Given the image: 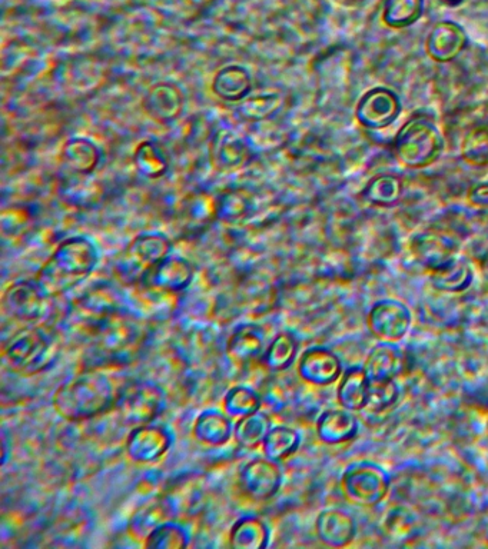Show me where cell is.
Returning <instances> with one entry per match:
<instances>
[{
    "instance_id": "1",
    "label": "cell",
    "mask_w": 488,
    "mask_h": 549,
    "mask_svg": "<svg viewBox=\"0 0 488 549\" xmlns=\"http://www.w3.org/2000/svg\"><path fill=\"white\" fill-rule=\"evenodd\" d=\"M91 368L132 364L148 341L149 326L145 319L119 308L109 312L89 332Z\"/></svg>"
},
{
    "instance_id": "2",
    "label": "cell",
    "mask_w": 488,
    "mask_h": 549,
    "mask_svg": "<svg viewBox=\"0 0 488 549\" xmlns=\"http://www.w3.org/2000/svg\"><path fill=\"white\" fill-rule=\"evenodd\" d=\"M122 389L101 368H89L56 389L52 405L66 421H89L116 407Z\"/></svg>"
},
{
    "instance_id": "3",
    "label": "cell",
    "mask_w": 488,
    "mask_h": 549,
    "mask_svg": "<svg viewBox=\"0 0 488 549\" xmlns=\"http://www.w3.org/2000/svg\"><path fill=\"white\" fill-rule=\"evenodd\" d=\"M99 252L85 236H72L56 246L39 269L35 281L51 298L65 295L95 271Z\"/></svg>"
},
{
    "instance_id": "4",
    "label": "cell",
    "mask_w": 488,
    "mask_h": 549,
    "mask_svg": "<svg viewBox=\"0 0 488 549\" xmlns=\"http://www.w3.org/2000/svg\"><path fill=\"white\" fill-rule=\"evenodd\" d=\"M61 354L59 336L46 326L19 329L3 346L5 361L13 372L33 377L51 368Z\"/></svg>"
},
{
    "instance_id": "5",
    "label": "cell",
    "mask_w": 488,
    "mask_h": 549,
    "mask_svg": "<svg viewBox=\"0 0 488 549\" xmlns=\"http://www.w3.org/2000/svg\"><path fill=\"white\" fill-rule=\"evenodd\" d=\"M444 152V136L426 116H414L398 129L394 153L408 169H424L436 163Z\"/></svg>"
},
{
    "instance_id": "6",
    "label": "cell",
    "mask_w": 488,
    "mask_h": 549,
    "mask_svg": "<svg viewBox=\"0 0 488 549\" xmlns=\"http://www.w3.org/2000/svg\"><path fill=\"white\" fill-rule=\"evenodd\" d=\"M171 249V241L164 234L138 235L116 259V275L125 284L139 286L156 265L171 255Z\"/></svg>"
},
{
    "instance_id": "7",
    "label": "cell",
    "mask_w": 488,
    "mask_h": 549,
    "mask_svg": "<svg viewBox=\"0 0 488 549\" xmlns=\"http://www.w3.org/2000/svg\"><path fill=\"white\" fill-rule=\"evenodd\" d=\"M341 488L348 501L360 507L373 508L390 494L391 477L375 462H354L345 469Z\"/></svg>"
},
{
    "instance_id": "8",
    "label": "cell",
    "mask_w": 488,
    "mask_h": 549,
    "mask_svg": "<svg viewBox=\"0 0 488 549\" xmlns=\"http://www.w3.org/2000/svg\"><path fill=\"white\" fill-rule=\"evenodd\" d=\"M167 398L165 392L154 382H135L122 389L119 397V417L126 425L139 427V425L151 424L164 411Z\"/></svg>"
},
{
    "instance_id": "9",
    "label": "cell",
    "mask_w": 488,
    "mask_h": 549,
    "mask_svg": "<svg viewBox=\"0 0 488 549\" xmlns=\"http://www.w3.org/2000/svg\"><path fill=\"white\" fill-rule=\"evenodd\" d=\"M367 325L375 338L398 344L410 332L413 314L403 301L393 298L380 299L368 311Z\"/></svg>"
},
{
    "instance_id": "10",
    "label": "cell",
    "mask_w": 488,
    "mask_h": 549,
    "mask_svg": "<svg viewBox=\"0 0 488 549\" xmlns=\"http://www.w3.org/2000/svg\"><path fill=\"white\" fill-rule=\"evenodd\" d=\"M51 296L36 281H19L6 289L2 298L3 312L21 322H36L46 315Z\"/></svg>"
},
{
    "instance_id": "11",
    "label": "cell",
    "mask_w": 488,
    "mask_h": 549,
    "mask_svg": "<svg viewBox=\"0 0 488 549\" xmlns=\"http://www.w3.org/2000/svg\"><path fill=\"white\" fill-rule=\"evenodd\" d=\"M401 105L397 93L391 89L377 86L361 96L355 108V118L365 129L381 131L397 121Z\"/></svg>"
},
{
    "instance_id": "12",
    "label": "cell",
    "mask_w": 488,
    "mask_h": 549,
    "mask_svg": "<svg viewBox=\"0 0 488 549\" xmlns=\"http://www.w3.org/2000/svg\"><path fill=\"white\" fill-rule=\"evenodd\" d=\"M281 485L280 462L267 457L252 459L239 474V488L251 501H270L280 492Z\"/></svg>"
},
{
    "instance_id": "13",
    "label": "cell",
    "mask_w": 488,
    "mask_h": 549,
    "mask_svg": "<svg viewBox=\"0 0 488 549\" xmlns=\"http://www.w3.org/2000/svg\"><path fill=\"white\" fill-rule=\"evenodd\" d=\"M171 431L161 425L144 424L132 429L125 442V451L135 464H155L172 447Z\"/></svg>"
},
{
    "instance_id": "14",
    "label": "cell",
    "mask_w": 488,
    "mask_h": 549,
    "mask_svg": "<svg viewBox=\"0 0 488 549\" xmlns=\"http://www.w3.org/2000/svg\"><path fill=\"white\" fill-rule=\"evenodd\" d=\"M410 251L418 264L428 272H433L457 258L458 242L453 236L436 229H427L413 235Z\"/></svg>"
},
{
    "instance_id": "15",
    "label": "cell",
    "mask_w": 488,
    "mask_h": 549,
    "mask_svg": "<svg viewBox=\"0 0 488 549\" xmlns=\"http://www.w3.org/2000/svg\"><path fill=\"white\" fill-rule=\"evenodd\" d=\"M194 275V266L191 262L181 256L169 255L146 275L139 286L154 294H179L192 284Z\"/></svg>"
},
{
    "instance_id": "16",
    "label": "cell",
    "mask_w": 488,
    "mask_h": 549,
    "mask_svg": "<svg viewBox=\"0 0 488 549\" xmlns=\"http://www.w3.org/2000/svg\"><path fill=\"white\" fill-rule=\"evenodd\" d=\"M298 375L302 381L314 387H330L340 381L343 375V362L324 346H312L298 359Z\"/></svg>"
},
{
    "instance_id": "17",
    "label": "cell",
    "mask_w": 488,
    "mask_h": 549,
    "mask_svg": "<svg viewBox=\"0 0 488 549\" xmlns=\"http://www.w3.org/2000/svg\"><path fill=\"white\" fill-rule=\"evenodd\" d=\"M407 358L403 349L395 342H384L373 346L363 365L371 385L387 384L403 374Z\"/></svg>"
},
{
    "instance_id": "18",
    "label": "cell",
    "mask_w": 488,
    "mask_h": 549,
    "mask_svg": "<svg viewBox=\"0 0 488 549\" xmlns=\"http://www.w3.org/2000/svg\"><path fill=\"white\" fill-rule=\"evenodd\" d=\"M468 46L467 32L456 22L443 21L433 26L428 33L426 52L437 63L456 61Z\"/></svg>"
},
{
    "instance_id": "19",
    "label": "cell",
    "mask_w": 488,
    "mask_h": 549,
    "mask_svg": "<svg viewBox=\"0 0 488 549\" xmlns=\"http://www.w3.org/2000/svg\"><path fill=\"white\" fill-rule=\"evenodd\" d=\"M357 522L343 509H325L315 519V534L325 547L345 548L357 538Z\"/></svg>"
},
{
    "instance_id": "20",
    "label": "cell",
    "mask_w": 488,
    "mask_h": 549,
    "mask_svg": "<svg viewBox=\"0 0 488 549\" xmlns=\"http://www.w3.org/2000/svg\"><path fill=\"white\" fill-rule=\"evenodd\" d=\"M185 99L175 83L161 82L146 92L142 108L158 123H171L184 111Z\"/></svg>"
},
{
    "instance_id": "21",
    "label": "cell",
    "mask_w": 488,
    "mask_h": 549,
    "mask_svg": "<svg viewBox=\"0 0 488 549\" xmlns=\"http://www.w3.org/2000/svg\"><path fill=\"white\" fill-rule=\"evenodd\" d=\"M315 429L322 444L335 447L347 444L357 437L360 432V421L354 412L348 409H328L318 417Z\"/></svg>"
},
{
    "instance_id": "22",
    "label": "cell",
    "mask_w": 488,
    "mask_h": 549,
    "mask_svg": "<svg viewBox=\"0 0 488 549\" xmlns=\"http://www.w3.org/2000/svg\"><path fill=\"white\" fill-rule=\"evenodd\" d=\"M264 351L265 335L262 329L255 325H242L229 336L225 354L232 365L244 368L261 359Z\"/></svg>"
},
{
    "instance_id": "23",
    "label": "cell",
    "mask_w": 488,
    "mask_h": 549,
    "mask_svg": "<svg viewBox=\"0 0 488 549\" xmlns=\"http://www.w3.org/2000/svg\"><path fill=\"white\" fill-rule=\"evenodd\" d=\"M371 382L368 381L363 366L345 369L338 381L337 401L348 411H365L370 402Z\"/></svg>"
},
{
    "instance_id": "24",
    "label": "cell",
    "mask_w": 488,
    "mask_h": 549,
    "mask_svg": "<svg viewBox=\"0 0 488 549\" xmlns=\"http://www.w3.org/2000/svg\"><path fill=\"white\" fill-rule=\"evenodd\" d=\"M195 439L209 447H222L228 444L234 435V425L227 412L218 409H207L195 419L192 429Z\"/></svg>"
},
{
    "instance_id": "25",
    "label": "cell",
    "mask_w": 488,
    "mask_h": 549,
    "mask_svg": "<svg viewBox=\"0 0 488 549\" xmlns=\"http://www.w3.org/2000/svg\"><path fill=\"white\" fill-rule=\"evenodd\" d=\"M212 92L222 101H245L252 92L250 72L238 65H229L219 69L212 79Z\"/></svg>"
},
{
    "instance_id": "26",
    "label": "cell",
    "mask_w": 488,
    "mask_h": 549,
    "mask_svg": "<svg viewBox=\"0 0 488 549\" xmlns=\"http://www.w3.org/2000/svg\"><path fill=\"white\" fill-rule=\"evenodd\" d=\"M59 159L66 171L86 176L98 168L101 152L94 142L85 138H73L62 146Z\"/></svg>"
},
{
    "instance_id": "27",
    "label": "cell",
    "mask_w": 488,
    "mask_h": 549,
    "mask_svg": "<svg viewBox=\"0 0 488 549\" xmlns=\"http://www.w3.org/2000/svg\"><path fill=\"white\" fill-rule=\"evenodd\" d=\"M474 282V271L466 259L457 258L450 264L430 272V284L441 294H463Z\"/></svg>"
},
{
    "instance_id": "28",
    "label": "cell",
    "mask_w": 488,
    "mask_h": 549,
    "mask_svg": "<svg viewBox=\"0 0 488 549\" xmlns=\"http://www.w3.org/2000/svg\"><path fill=\"white\" fill-rule=\"evenodd\" d=\"M202 498H204V489L199 479L187 477L169 488L162 499L167 502L174 518H178L197 512L199 505L202 504Z\"/></svg>"
},
{
    "instance_id": "29",
    "label": "cell",
    "mask_w": 488,
    "mask_h": 549,
    "mask_svg": "<svg viewBox=\"0 0 488 549\" xmlns=\"http://www.w3.org/2000/svg\"><path fill=\"white\" fill-rule=\"evenodd\" d=\"M298 351H300L298 339L291 332H280L265 348L261 362L272 374H281L297 361Z\"/></svg>"
},
{
    "instance_id": "30",
    "label": "cell",
    "mask_w": 488,
    "mask_h": 549,
    "mask_svg": "<svg viewBox=\"0 0 488 549\" xmlns=\"http://www.w3.org/2000/svg\"><path fill=\"white\" fill-rule=\"evenodd\" d=\"M270 544V529L262 519H238L229 531V545L235 549H262Z\"/></svg>"
},
{
    "instance_id": "31",
    "label": "cell",
    "mask_w": 488,
    "mask_h": 549,
    "mask_svg": "<svg viewBox=\"0 0 488 549\" xmlns=\"http://www.w3.org/2000/svg\"><path fill=\"white\" fill-rule=\"evenodd\" d=\"M404 183L398 176L391 173L374 176L370 182L365 185L363 192L364 201L378 208H391L400 202L403 198Z\"/></svg>"
},
{
    "instance_id": "32",
    "label": "cell",
    "mask_w": 488,
    "mask_h": 549,
    "mask_svg": "<svg viewBox=\"0 0 488 549\" xmlns=\"http://www.w3.org/2000/svg\"><path fill=\"white\" fill-rule=\"evenodd\" d=\"M271 418L267 412L257 411L254 414L238 419L234 427V437L242 448L254 449L261 447L268 432L271 431Z\"/></svg>"
},
{
    "instance_id": "33",
    "label": "cell",
    "mask_w": 488,
    "mask_h": 549,
    "mask_svg": "<svg viewBox=\"0 0 488 549\" xmlns=\"http://www.w3.org/2000/svg\"><path fill=\"white\" fill-rule=\"evenodd\" d=\"M172 519H174V515H172L171 509L167 502L161 498L159 501L146 504L145 507L135 512L129 522V532L136 538L145 539L159 525L172 521Z\"/></svg>"
},
{
    "instance_id": "34",
    "label": "cell",
    "mask_w": 488,
    "mask_h": 549,
    "mask_svg": "<svg viewBox=\"0 0 488 549\" xmlns=\"http://www.w3.org/2000/svg\"><path fill=\"white\" fill-rule=\"evenodd\" d=\"M300 445L301 435L295 429L280 425V427L271 428L261 447L264 457L281 462L292 457Z\"/></svg>"
},
{
    "instance_id": "35",
    "label": "cell",
    "mask_w": 488,
    "mask_h": 549,
    "mask_svg": "<svg viewBox=\"0 0 488 549\" xmlns=\"http://www.w3.org/2000/svg\"><path fill=\"white\" fill-rule=\"evenodd\" d=\"M426 0H385L383 22L391 29H404L420 21Z\"/></svg>"
},
{
    "instance_id": "36",
    "label": "cell",
    "mask_w": 488,
    "mask_h": 549,
    "mask_svg": "<svg viewBox=\"0 0 488 549\" xmlns=\"http://www.w3.org/2000/svg\"><path fill=\"white\" fill-rule=\"evenodd\" d=\"M262 399L260 392L254 391L250 387L238 385L229 389L224 397V411L229 417L241 419L260 411Z\"/></svg>"
},
{
    "instance_id": "37",
    "label": "cell",
    "mask_w": 488,
    "mask_h": 549,
    "mask_svg": "<svg viewBox=\"0 0 488 549\" xmlns=\"http://www.w3.org/2000/svg\"><path fill=\"white\" fill-rule=\"evenodd\" d=\"M187 529L174 521H167L155 528L144 539V547L148 549H184L189 545Z\"/></svg>"
},
{
    "instance_id": "38",
    "label": "cell",
    "mask_w": 488,
    "mask_h": 549,
    "mask_svg": "<svg viewBox=\"0 0 488 549\" xmlns=\"http://www.w3.org/2000/svg\"><path fill=\"white\" fill-rule=\"evenodd\" d=\"M461 158L476 168L488 166V125L476 126L464 136Z\"/></svg>"
},
{
    "instance_id": "39",
    "label": "cell",
    "mask_w": 488,
    "mask_h": 549,
    "mask_svg": "<svg viewBox=\"0 0 488 549\" xmlns=\"http://www.w3.org/2000/svg\"><path fill=\"white\" fill-rule=\"evenodd\" d=\"M134 163L139 173L149 179L161 178L168 169L164 152L154 142H142L136 148Z\"/></svg>"
},
{
    "instance_id": "40",
    "label": "cell",
    "mask_w": 488,
    "mask_h": 549,
    "mask_svg": "<svg viewBox=\"0 0 488 549\" xmlns=\"http://www.w3.org/2000/svg\"><path fill=\"white\" fill-rule=\"evenodd\" d=\"M185 226L188 231L197 232L208 228L218 218V205L208 198L194 199L184 208Z\"/></svg>"
},
{
    "instance_id": "41",
    "label": "cell",
    "mask_w": 488,
    "mask_h": 549,
    "mask_svg": "<svg viewBox=\"0 0 488 549\" xmlns=\"http://www.w3.org/2000/svg\"><path fill=\"white\" fill-rule=\"evenodd\" d=\"M260 395L262 405H267L274 412L287 408L291 401L290 387L280 377H270L262 382Z\"/></svg>"
},
{
    "instance_id": "42",
    "label": "cell",
    "mask_w": 488,
    "mask_h": 549,
    "mask_svg": "<svg viewBox=\"0 0 488 549\" xmlns=\"http://www.w3.org/2000/svg\"><path fill=\"white\" fill-rule=\"evenodd\" d=\"M400 397L401 389L395 381L371 385L370 402H368L365 411L371 412V414H383L388 409L395 407Z\"/></svg>"
},
{
    "instance_id": "43",
    "label": "cell",
    "mask_w": 488,
    "mask_h": 549,
    "mask_svg": "<svg viewBox=\"0 0 488 549\" xmlns=\"http://www.w3.org/2000/svg\"><path fill=\"white\" fill-rule=\"evenodd\" d=\"M218 216L225 222H241L251 211V201L245 195L231 194L217 202Z\"/></svg>"
},
{
    "instance_id": "44",
    "label": "cell",
    "mask_w": 488,
    "mask_h": 549,
    "mask_svg": "<svg viewBox=\"0 0 488 549\" xmlns=\"http://www.w3.org/2000/svg\"><path fill=\"white\" fill-rule=\"evenodd\" d=\"M282 99L277 93H265L255 98L245 99L242 105V113L250 116L251 119L268 118L272 113L281 108Z\"/></svg>"
},
{
    "instance_id": "45",
    "label": "cell",
    "mask_w": 488,
    "mask_h": 549,
    "mask_svg": "<svg viewBox=\"0 0 488 549\" xmlns=\"http://www.w3.org/2000/svg\"><path fill=\"white\" fill-rule=\"evenodd\" d=\"M385 527H387L391 537H394V539H401L400 537H403V535L404 537L405 535H410L411 532H413L414 527H416V524H414V518L410 512H401L400 508H394L393 511L388 514Z\"/></svg>"
},
{
    "instance_id": "46",
    "label": "cell",
    "mask_w": 488,
    "mask_h": 549,
    "mask_svg": "<svg viewBox=\"0 0 488 549\" xmlns=\"http://www.w3.org/2000/svg\"><path fill=\"white\" fill-rule=\"evenodd\" d=\"M245 155H247V148L242 145L241 141L224 143L221 146V153H219L222 159L221 162L228 166L239 165V163L244 161Z\"/></svg>"
},
{
    "instance_id": "47",
    "label": "cell",
    "mask_w": 488,
    "mask_h": 549,
    "mask_svg": "<svg viewBox=\"0 0 488 549\" xmlns=\"http://www.w3.org/2000/svg\"><path fill=\"white\" fill-rule=\"evenodd\" d=\"M471 204L488 208V182L478 183L468 194Z\"/></svg>"
},
{
    "instance_id": "48",
    "label": "cell",
    "mask_w": 488,
    "mask_h": 549,
    "mask_svg": "<svg viewBox=\"0 0 488 549\" xmlns=\"http://www.w3.org/2000/svg\"><path fill=\"white\" fill-rule=\"evenodd\" d=\"M481 271H483L484 278L488 281V249L486 254L483 255V258H481Z\"/></svg>"
},
{
    "instance_id": "49",
    "label": "cell",
    "mask_w": 488,
    "mask_h": 549,
    "mask_svg": "<svg viewBox=\"0 0 488 549\" xmlns=\"http://www.w3.org/2000/svg\"><path fill=\"white\" fill-rule=\"evenodd\" d=\"M440 2L446 3V5L457 6L460 5L463 0H440Z\"/></svg>"
},
{
    "instance_id": "50",
    "label": "cell",
    "mask_w": 488,
    "mask_h": 549,
    "mask_svg": "<svg viewBox=\"0 0 488 549\" xmlns=\"http://www.w3.org/2000/svg\"><path fill=\"white\" fill-rule=\"evenodd\" d=\"M337 2L345 3V5H354V3L364 2V0H337Z\"/></svg>"
}]
</instances>
